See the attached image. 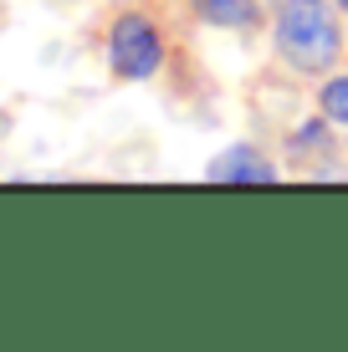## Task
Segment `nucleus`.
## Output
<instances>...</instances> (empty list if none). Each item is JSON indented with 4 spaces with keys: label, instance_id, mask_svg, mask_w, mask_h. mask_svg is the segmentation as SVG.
Masks as SVG:
<instances>
[{
    "label": "nucleus",
    "instance_id": "1",
    "mask_svg": "<svg viewBox=\"0 0 348 352\" xmlns=\"http://www.w3.org/2000/svg\"><path fill=\"white\" fill-rule=\"evenodd\" d=\"M272 41L277 56L303 77H323L343 56V26L333 0H277L272 10Z\"/></svg>",
    "mask_w": 348,
    "mask_h": 352
},
{
    "label": "nucleus",
    "instance_id": "6",
    "mask_svg": "<svg viewBox=\"0 0 348 352\" xmlns=\"http://www.w3.org/2000/svg\"><path fill=\"white\" fill-rule=\"evenodd\" d=\"M318 107H323V118H328L333 128H348V72H343V77H328V82H323Z\"/></svg>",
    "mask_w": 348,
    "mask_h": 352
},
{
    "label": "nucleus",
    "instance_id": "3",
    "mask_svg": "<svg viewBox=\"0 0 348 352\" xmlns=\"http://www.w3.org/2000/svg\"><path fill=\"white\" fill-rule=\"evenodd\" d=\"M205 179H210V184H277L282 168L272 164L256 143H231V148H221L210 159Z\"/></svg>",
    "mask_w": 348,
    "mask_h": 352
},
{
    "label": "nucleus",
    "instance_id": "4",
    "mask_svg": "<svg viewBox=\"0 0 348 352\" xmlns=\"http://www.w3.org/2000/svg\"><path fill=\"white\" fill-rule=\"evenodd\" d=\"M190 10H195L205 26H215V31H251V26H261L256 0H190Z\"/></svg>",
    "mask_w": 348,
    "mask_h": 352
},
{
    "label": "nucleus",
    "instance_id": "7",
    "mask_svg": "<svg viewBox=\"0 0 348 352\" xmlns=\"http://www.w3.org/2000/svg\"><path fill=\"white\" fill-rule=\"evenodd\" d=\"M6 133H10V113L0 107V138H6Z\"/></svg>",
    "mask_w": 348,
    "mask_h": 352
},
{
    "label": "nucleus",
    "instance_id": "5",
    "mask_svg": "<svg viewBox=\"0 0 348 352\" xmlns=\"http://www.w3.org/2000/svg\"><path fill=\"white\" fill-rule=\"evenodd\" d=\"M287 148H292V159L297 164H303V159H318V153H323V159H328V153H333V123H328V118H307V123H297L292 128V138H287Z\"/></svg>",
    "mask_w": 348,
    "mask_h": 352
},
{
    "label": "nucleus",
    "instance_id": "2",
    "mask_svg": "<svg viewBox=\"0 0 348 352\" xmlns=\"http://www.w3.org/2000/svg\"><path fill=\"white\" fill-rule=\"evenodd\" d=\"M103 56H108V72H113L118 82H149V77L164 72L170 46H164V31H159L154 16H143V10H118L113 26H108Z\"/></svg>",
    "mask_w": 348,
    "mask_h": 352
},
{
    "label": "nucleus",
    "instance_id": "8",
    "mask_svg": "<svg viewBox=\"0 0 348 352\" xmlns=\"http://www.w3.org/2000/svg\"><path fill=\"white\" fill-rule=\"evenodd\" d=\"M333 6H338V10H343V16H348V0H333Z\"/></svg>",
    "mask_w": 348,
    "mask_h": 352
}]
</instances>
